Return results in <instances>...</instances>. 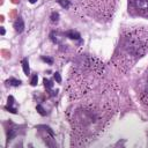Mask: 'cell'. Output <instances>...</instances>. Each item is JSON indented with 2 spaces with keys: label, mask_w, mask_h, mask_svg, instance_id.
<instances>
[{
  "label": "cell",
  "mask_w": 148,
  "mask_h": 148,
  "mask_svg": "<svg viewBox=\"0 0 148 148\" xmlns=\"http://www.w3.org/2000/svg\"><path fill=\"white\" fill-rule=\"evenodd\" d=\"M146 91L148 93V83H147V87H146Z\"/></svg>",
  "instance_id": "cell-16"
},
{
  "label": "cell",
  "mask_w": 148,
  "mask_h": 148,
  "mask_svg": "<svg viewBox=\"0 0 148 148\" xmlns=\"http://www.w3.org/2000/svg\"><path fill=\"white\" fill-rule=\"evenodd\" d=\"M36 1H37V0H29V2H30V4H35Z\"/></svg>",
  "instance_id": "cell-15"
},
{
  "label": "cell",
  "mask_w": 148,
  "mask_h": 148,
  "mask_svg": "<svg viewBox=\"0 0 148 148\" xmlns=\"http://www.w3.org/2000/svg\"><path fill=\"white\" fill-rule=\"evenodd\" d=\"M44 86H45V88L46 89H51L52 87H53V83H52V81L51 80H47V79H44Z\"/></svg>",
  "instance_id": "cell-7"
},
{
  "label": "cell",
  "mask_w": 148,
  "mask_h": 148,
  "mask_svg": "<svg viewBox=\"0 0 148 148\" xmlns=\"http://www.w3.org/2000/svg\"><path fill=\"white\" fill-rule=\"evenodd\" d=\"M22 68H23V72L26 75H29L30 74V68H29V61L27 58L22 59Z\"/></svg>",
  "instance_id": "cell-4"
},
{
  "label": "cell",
  "mask_w": 148,
  "mask_h": 148,
  "mask_svg": "<svg viewBox=\"0 0 148 148\" xmlns=\"http://www.w3.org/2000/svg\"><path fill=\"white\" fill-rule=\"evenodd\" d=\"M37 81H38V77H37V74L32 75V77H31V81H30L31 86H36V84H37Z\"/></svg>",
  "instance_id": "cell-11"
},
{
  "label": "cell",
  "mask_w": 148,
  "mask_h": 148,
  "mask_svg": "<svg viewBox=\"0 0 148 148\" xmlns=\"http://www.w3.org/2000/svg\"><path fill=\"white\" fill-rule=\"evenodd\" d=\"M58 2H59L60 6L64 7V8H68L70 7V1L68 0H58Z\"/></svg>",
  "instance_id": "cell-8"
},
{
  "label": "cell",
  "mask_w": 148,
  "mask_h": 148,
  "mask_svg": "<svg viewBox=\"0 0 148 148\" xmlns=\"http://www.w3.org/2000/svg\"><path fill=\"white\" fill-rule=\"evenodd\" d=\"M0 32H1V35H5V29L1 27V29H0Z\"/></svg>",
  "instance_id": "cell-14"
},
{
  "label": "cell",
  "mask_w": 148,
  "mask_h": 148,
  "mask_svg": "<svg viewBox=\"0 0 148 148\" xmlns=\"http://www.w3.org/2000/svg\"><path fill=\"white\" fill-rule=\"evenodd\" d=\"M66 35H67V37H70L71 39H80V34L77 32V31H74V30L68 31Z\"/></svg>",
  "instance_id": "cell-5"
},
{
  "label": "cell",
  "mask_w": 148,
  "mask_h": 148,
  "mask_svg": "<svg viewBox=\"0 0 148 148\" xmlns=\"http://www.w3.org/2000/svg\"><path fill=\"white\" fill-rule=\"evenodd\" d=\"M54 80H56L58 83L61 82V77H60V74L58 73V72H56V73H54Z\"/></svg>",
  "instance_id": "cell-13"
},
{
  "label": "cell",
  "mask_w": 148,
  "mask_h": 148,
  "mask_svg": "<svg viewBox=\"0 0 148 148\" xmlns=\"http://www.w3.org/2000/svg\"><path fill=\"white\" fill-rule=\"evenodd\" d=\"M134 6L138 9L147 11L148 9V0H134Z\"/></svg>",
  "instance_id": "cell-1"
},
{
  "label": "cell",
  "mask_w": 148,
  "mask_h": 148,
  "mask_svg": "<svg viewBox=\"0 0 148 148\" xmlns=\"http://www.w3.org/2000/svg\"><path fill=\"white\" fill-rule=\"evenodd\" d=\"M58 20H59V13L53 12L51 14V21L52 22H58Z\"/></svg>",
  "instance_id": "cell-9"
},
{
  "label": "cell",
  "mask_w": 148,
  "mask_h": 148,
  "mask_svg": "<svg viewBox=\"0 0 148 148\" xmlns=\"http://www.w3.org/2000/svg\"><path fill=\"white\" fill-rule=\"evenodd\" d=\"M36 110H37V111H38V113H39V115H42V116H45V115H46L45 110H44V109H43V107H42V105H39V104L36 107Z\"/></svg>",
  "instance_id": "cell-10"
},
{
  "label": "cell",
  "mask_w": 148,
  "mask_h": 148,
  "mask_svg": "<svg viewBox=\"0 0 148 148\" xmlns=\"http://www.w3.org/2000/svg\"><path fill=\"white\" fill-rule=\"evenodd\" d=\"M7 84H11V86H14V87H18L21 84V81L18 80V79H14V77H11V79H8L6 81Z\"/></svg>",
  "instance_id": "cell-6"
},
{
  "label": "cell",
  "mask_w": 148,
  "mask_h": 148,
  "mask_svg": "<svg viewBox=\"0 0 148 148\" xmlns=\"http://www.w3.org/2000/svg\"><path fill=\"white\" fill-rule=\"evenodd\" d=\"M14 28H15V31L19 32V34H21V32L24 30V22L21 18L16 19V21L14 22Z\"/></svg>",
  "instance_id": "cell-2"
},
{
  "label": "cell",
  "mask_w": 148,
  "mask_h": 148,
  "mask_svg": "<svg viewBox=\"0 0 148 148\" xmlns=\"http://www.w3.org/2000/svg\"><path fill=\"white\" fill-rule=\"evenodd\" d=\"M13 104H14V97H13V96H9V97H8V104H7L6 109L9 111V112L16 113L18 112V110H16L15 108H13Z\"/></svg>",
  "instance_id": "cell-3"
},
{
  "label": "cell",
  "mask_w": 148,
  "mask_h": 148,
  "mask_svg": "<svg viewBox=\"0 0 148 148\" xmlns=\"http://www.w3.org/2000/svg\"><path fill=\"white\" fill-rule=\"evenodd\" d=\"M42 60H43V61H45V63H47V64H50V65H51V64L53 63V59H52V58H49V57H44V56L42 57Z\"/></svg>",
  "instance_id": "cell-12"
}]
</instances>
